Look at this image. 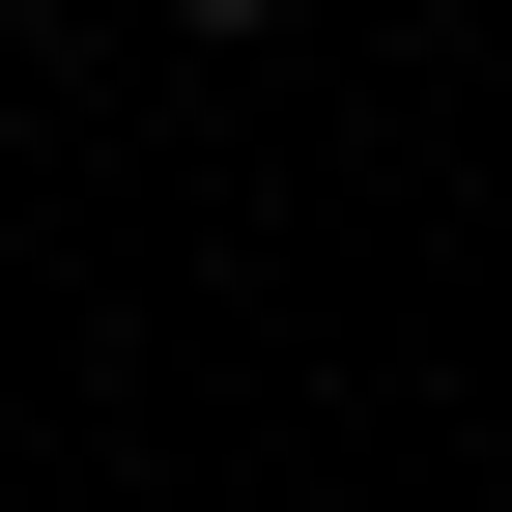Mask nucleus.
I'll use <instances>...</instances> for the list:
<instances>
[{
    "label": "nucleus",
    "instance_id": "1",
    "mask_svg": "<svg viewBox=\"0 0 512 512\" xmlns=\"http://www.w3.org/2000/svg\"><path fill=\"white\" fill-rule=\"evenodd\" d=\"M200 29H256V0H200Z\"/></svg>",
    "mask_w": 512,
    "mask_h": 512
}]
</instances>
